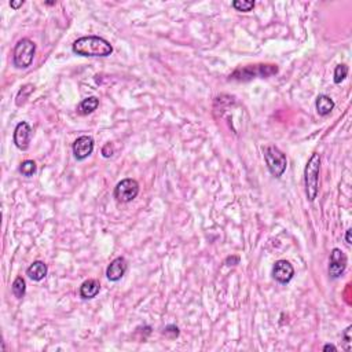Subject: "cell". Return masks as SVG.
<instances>
[{
    "instance_id": "6da1fadb",
    "label": "cell",
    "mask_w": 352,
    "mask_h": 352,
    "mask_svg": "<svg viewBox=\"0 0 352 352\" xmlns=\"http://www.w3.org/2000/svg\"><path fill=\"white\" fill-rule=\"evenodd\" d=\"M72 50L81 56H109L113 52L112 44L99 36H84L77 39Z\"/></svg>"
},
{
    "instance_id": "7a4b0ae2",
    "label": "cell",
    "mask_w": 352,
    "mask_h": 352,
    "mask_svg": "<svg viewBox=\"0 0 352 352\" xmlns=\"http://www.w3.org/2000/svg\"><path fill=\"white\" fill-rule=\"evenodd\" d=\"M319 172H321V155L314 153L305 165L304 169V183L305 194L308 201L314 202L319 193Z\"/></svg>"
},
{
    "instance_id": "3957f363",
    "label": "cell",
    "mask_w": 352,
    "mask_h": 352,
    "mask_svg": "<svg viewBox=\"0 0 352 352\" xmlns=\"http://www.w3.org/2000/svg\"><path fill=\"white\" fill-rule=\"evenodd\" d=\"M35 52H36V44L29 39H21L15 44L14 51H13V62H14L15 68L18 69L29 68L32 65Z\"/></svg>"
},
{
    "instance_id": "277c9868",
    "label": "cell",
    "mask_w": 352,
    "mask_h": 352,
    "mask_svg": "<svg viewBox=\"0 0 352 352\" xmlns=\"http://www.w3.org/2000/svg\"><path fill=\"white\" fill-rule=\"evenodd\" d=\"M278 72L277 65H253L240 68L230 76L231 80L238 81H248L252 80L254 77H270L275 75Z\"/></svg>"
},
{
    "instance_id": "5b68a950",
    "label": "cell",
    "mask_w": 352,
    "mask_h": 352,
    "mask_svg": "<svg viewBox=\"0 0 352 352\" xmlns=\"http://www.w3.org/2000/svg\"><path fill=\"white\" fill-rule=\"evenodd\" d=\"M264 160H266L268 171L275 178H281L283 172L286 171V155L283 154L275 146H268V147L264 149Z\"/></svg>"
},
{
    "instance_id": "8992f818",
    "label": "cell",
    "mask_w": 352,
    "mask_h": 352,
    "mask_svg": "<svg viewBox=\"0 0 352 352\" xmlns=\"http://www.w3.org/2000/svg\"><path fill=\"white\" fill-rule=\"evenodd\" d=\"M139 194V184L135 179H124L120 183H117L114 188V198L118 202H127L134 201Z\"/></svg>"
},
{
    "instance_id": "52a82bcc",
    "label": "cell",
    "mask_w": 352,
    "mask_h": 352,
    "mask_svg": "<svg viewBox=\"0 0 352 352\" xmlns=\"http://www.w3.org/2000/svg\"><path fill=\"white\" fill-rule=\"evenodd\" d=\"M347 256L341 249L334 248L330 253V260H329V275L333 279H337L344 274L347 268Z\"/></svg>"
},
{
    "instance_id": "ba28073f",
    "label": "cell",
    "mask_w": 352,
    "mask_h": 352,
    "mask_svg": "<svg viewBox=\"0 0 352 352\" xmlns=\"http://www.w3.org/2000/svg\"><path fill=\"white\" fill-rule=\"evenodd\" d=\"M95 142L92 139V136L89 135H83L80 138H77L73 143V154H75V158L79 161L85 160L87 157L92 154L94 151Z\"/></svg>"
},
{
    "instance_id": "9c48e42d",
    "label": "cell",
    "mask_w": 352,
    "mask_h": 352,
    "mask_svg": "<svg viewBox=\"0 0 352 352\" xmlns=\"http://www.w3.org/2000/svg\"><path fill=\"white\" fill-rule=\"evenodd\" d=\"M295 275V268L286 260H278L272 268V277L279 283H289Z\"/></svg>"
},
{
    "instance_id": "30bf717a",
    "label": "cell",
    "mask_w": 352,
    "mask_h": 352,
    "mask_svg": "<svg viewBox=\"0 0 352 352\" xmlns=\"http://www.w3.org/2000/svg\"><path fill=\"white\" fill-rule=\"evenodd\" d=\"M32 138V128L26 121H21L14 130V143L19 150H28Z\"/></svg>"
},
{
    "instance_id": "8fae6325",
    "label": "cell",
    "mask_w": 352,
    "mask_h": 352,
    "mask_svg": "<svg viewBox=\"0 0 352 352\" xmlns=\"http://www.w3.org/2000/svg\"><path fill=\"white\" fill-rule=\"evenodd\" d=\"M127 268H128V264L125 259L116 258L114 260H113L112 263L109 264L108 270H106V277H108L109 281H112V282L120 281V279L125 275Z\"/></svg>"
},
{
    "instance_id": "7c38bea8",
    "label": "cell",
    "mask_w": 352,
    "mask_h": 352,
    "mask_svg": "<svg viewBox=\"0 0 352 352\" xmlns=\"http://www.w3.org/2000/svg\"><path fill=\"white\" fill-rule=\"evenodd\" d=\"M26 274H28V277L30 278L32 281H42V279H44L46 275H47V266H46L44 262H40V260L33 262L28 267V270H26Z\"/></svg>"
},
{
    "instance_id": "4fadbf2b",
    "label": "cell",
    "mask_w": 352,
    "mask_h": 352,
    "mask_svg": "<svg viewBox=\"0 0 352 352\" xmlns=\"http://www.w3.org/2000/svg\"><path fill=\"white\" fill-rule=\"evenodd\" d=\"M99 291H101V283L97 279H87L80 286V296L84 300H89V299H94Z\"/></svg>"
},
{
    "instance_id": "5bb4252c",
    "label": "cell",
    "mask_w": 352,
    "mask_h": 352,
    "mask_svg": "<svg viewBox=\"0 0 352 352\" xmlns=\"http://www.w3.org/2000/svg\"><path fill=\"white\" fill-rule=\"evenodd\" d=\"M315 108L319 116H328L334 109V101L328 95H319L315 102Z\"/></svg>"
},
{
    "instance_id": "9a60e30c",
    "label": "cell",
    "mask_w": 352,
    "mask_h": 352,
    "mask_svg": "<svg viewBox=\"0 0 352 352\" xmlns=\"http://www.w3.org/2000/svg\"><path fill=\"white\" fill-rule=\"evenodd\" d=\"M99 106V99L97 97H89V98L83 99L79 105V109H77V113L81 114V116H87V114H91L92 112H95Z\"/></svg>"
},
{
    "instance_id": "2e32d148",
    "label": "cell",
    "mask_w": 352,
    "mask_h": 352,
    "mask_svg": "<svg viewBox=\"0 0 352 352\" xmlns=\"http://www.w3.org/2000/svg\"><path fill=\"white\" fill-rule=\"evenodd\" d=\"M13 295H14L17 299H22L25 296V292H26V283H25V279L22 277H17L13 282Z\"/></svg>"
},
{
    "instance_id": "e0dca14e",
    "label": "cell",
    "mask_w": 352,
    "mask_h": 352,
    "mask_svg": "<svg viewBox=\"0 0 352 352\" xmlns=\"http://www.w3.org/2000/svg\"><path fill=\"white\" fill-rule=\"evenodd\" d=\"M36 171H38L36 163L32 160H25L24 163L21 164V167H19V172L24 175V176H26V178L33 176V175L36 174Z\"/></svg>"
},
{
    "instance_id": "ac0fdd59",
    "label": "cell",
    "mask_w": 352,
    "mask_h": 352,
    "mask_svg": "<svg viewBox=\"0 0 352 352\" xmlns=\"http://www.w3.org/2000/svg\"><path fill=\"white\" fill-rule=\"evenodd\" d=\"M233 7L241 13H249L254 7V2L253 0H235L233 2Z\"/></svg>"
},
{
    "instance_id": "d6986e66",
    "label": "cell",
    "mask_w": 352,
    "mask_h": 352,
    "mask_svg": "<svg viewBox=\"0 0 352 352\" xmlns=\"http://www.w3.org/2000/svg\"><path fill=\"white\" fill-rule=\"evenodd\" d=\"M347 75H348V66L344 65V63L337 65L336 66V69H334V83H336V84H340L341 81L345 80Z\"/></svg>"
},
{
    "instance_id": "ffe728a7",
    "label": "cell",
    "mask_w": 352,
    "mask_h": 352,
    "mask_svg": "<svg viewBox=\"0 0 352 352\" xmlns=\"http://www.w3.org/2000/svg\"><path fill=\"white\" fill-rule=\"evenodd\" d=\"M163 334H165V336L169 338H176L179 336V328L178 326H175V325H168V326L164 329Z\"/></svg>"
},
{
    "instance_id": "44dd1931",
    "label": "cell",
    "mask_w": 352,
    "mask_h": 352,
    "mask_svg": "<svg viewBox=\"0 0 352 352\" xmlns=\"http://www.w3.org/2000/svg\"><path fill=\"white\" fill-rule=\"evenodd\" d=\"M351 330H352V326H348L345 330H344V334H343V337H344V341H345V349L347 351H349L351 349Z\"/></svg>"
},
{
    "instance_id": "7402d4cb",
    "label": "cell",
    "mask_w": 352,
    "mask_h": 352,
    "mask_svg": "<svg viewBox=\"0 0 352 352\" xmlns=\"http://www.w3.org/2000/svg\"><path fill=\"white\" fill-rule=\"evenodd\" d=\"M113 153H114V146H113L112 143H106V145L102 147V155H104L105 158L112 157Z\"/></svg>"
},
{
    "instance_id": "603a6c76",
    "label": "cell",
    "mask_w": 352,
    "mask_h": 352,
    "mask_svg": "<svg viewBox=\"0 0 352 352\" xmlns=\"http://www.w3.org/2000/svg\"><path fill=\"white\" fill-rule=\"evenodd\" d=\"M238 263H240V258L238 256H229V258L226 259V264L227 266H237Z\"/></svg>"
},
{
    "instance_id": "cb8c5ba5",
    "label": "cell",
    "mask_w": 352,
    "mask_h": 352,
    "mask_svg": "<svg viewBox=\"0 0 352 352\" xmlns=\"http://www.w3.org/2000/svg\"><path fill=\"white\" fill-rule=\"evenodd\" d=\"M22 5H24V0H19V2H10V6H11L13 9H18V7H21Z\"/></svg>"
},
{
    "instance_id": "d4e9b609",
    "label": "cell",
    "mask_w": 352,
    "mask_h": 352,
    "mask_svg": "<svg viewBox=\"0 0 352 352\" xmlns=\"http://www.w3.org/2000/svg\"><path fill=\"white\" fill-rule=\"evenodd\" d=\"M324 351H337V347H334L333 344H326L324 347Z\"/></svg>"
},
{
    "instance_id": "484cf974",
    "label": "cell",
    "mask_w": 352,
    "mask_h": 352,
    "mask_svg": "<svg viewBox=\"0 0 352 352\" xmlns=\"http://www.w3.org/2000/svg\"><path fill=\"white\" fill-rule=\"evenodd\" d=\"M351 231L352 230H347V233H345V242H347L348 245H351Z\"/></svg>"
}]
</instances>
